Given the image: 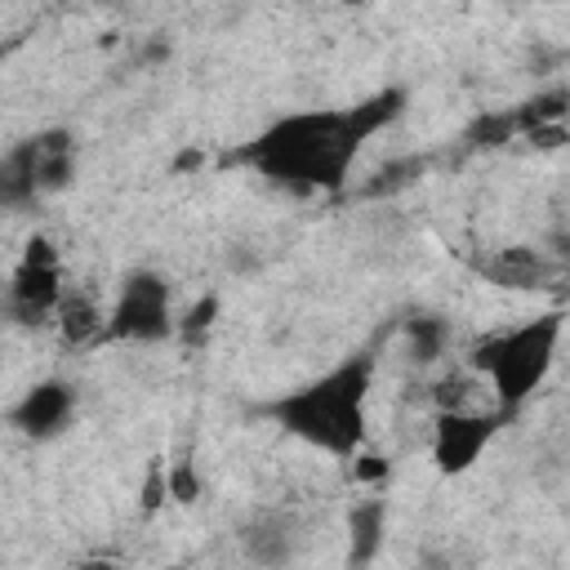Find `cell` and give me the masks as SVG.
I'll return each mask as SVG.
<instances>
[{
  "instance_id": "obj_1",
  "label": "cell",
  "mask_w": 570,
  "mask_h": 570,
  "mask_svg": "<svg viewBox=\"0 0 570 570\" xmlns=\"http://www.w3.org/2000/svg\"><path fill=\"white\" fill-rule=\"evenodd\" d=\"M401 102H405L401 89H383L356 107L281 116L249 147H240V160L272 183H285L298 191H334L347 183V169L361 156V147L387 120H396Z\"/></svg>"
},
{
  "instance_id": "obj_2",
  "label": "cell",
  "mask_w": 570,
  "mask_h": 570,
  "mask_svg": "<svg viewBox=\"0 0 570 570\" xmlns=\"http://www.w3.org/2000/svg\"><path fill=\"white\" fill-rule=\"evenodd\" d=\"M370 383H374V356L356 352V356H343L338 365H330L321 379L276 396L267 405V414L303 445L334 454V459H352L365 445Z\"/></svg>"
},
{
  "instance_id": "obj_3",
  "label": "cell",
  "mask_w": 570,
  "mask_h": 570,
  "mask_svg": "<svg viewBox=\"0 0 570 570\" xmlns=\"http://www.w3.org/2000/svg\"><path fill=\"white\" fill-rule=\"evenodd\" d=\"M557 343H561V312H548V316L521 321V325L476 343L468 356V370L481 374V383L499 401V410L512 414L548 379V370L557 361Z\"/></svg>"
},
{
  "instance_id": "obj_4",
  "label": "cell",
  "mask_w": 570,
  "mask_h": 570,
  "mask_svg": "<svg viewBox=\"0 0 570 570\" xmlns=\"http://www.w3.org/2000/svg\"><path fill=\"white\" fill-rule=\"evenodd\" d=\"M76 178V138L71 129H40L22 142H13L0 156V205L4 209H27Z\"/></svg>"
},
{
  "instance_id": "obj_5",
  "label": "cell",
  "mask_w": 570,
  "mask_h": 570,
  "mask_svg": "<svg viewBox=\"0 0 570 570\" xmlns=\"http://www.w3.org/2000/svg\"><path fill=\"white\" fill-rule=\"evenodd\" d=\"M62 294H67V276H62V258H58L53 240L31 236L9 285H4V316L13 325H27V330L53 325Z\"/></svg>"
},
{
  "instance_id": "obj_6",
  "label": "cell",
  "mask_w": 570,
  "mask_h": 570,
  "mask_svg": "<svg viewBox=\"0 0 570 570\" xmlns=\"http://www.w3.org/2000/svg\"><path fill=\"white\" fill-rule=\"evenodd\" d=\"M178 330L174 321V289L160 272H129L116 289L107 312V338L120 343H160Z\"/></svg>"
},
{
  "instance_id": "obj_7",
  "label": "cell",
  "mask_w": 570,
  "mask_h": 570,
  "mask_svg": "<svg viewBox=\"0 0 570 570\" xmlns=\"http://www.w3.org/2000/svg\"><path fill=\"white\" fill-rule=\"evenodd\" d=\"M503 410H436L432 414V463L441 476H463L490 450L503 428Z\"/></svg>"
},
{
  "instance_id": "obj_8",
  "label": "cell",
  "mask_w": 570,
  "mask_h": 570,
  "mask_svg": "<svg viewBox=\"0 0 570 570\" xmlns=\"http://www.w3.org/2000/svg\"><path fill=\"white\" fill-rule=\"evenodd\" d=\"M71 414H76V387L62 379H40L13 401L9 423L31 441H49L71 423Z\"/></svg>"
},
{
  "instance_id": "obj_9",
  "label": "cell",
  "mask_w": 570,
  "mask_h": 570,
  "mask_svg": "<svg viewBox=\"0 0 570 570\" xmlns=\"http://www.w3.org/2000/svg\"><path fill=\"white\" fill-rule=\"evenodd\" d=\"M476 272L503 289H548L561 281V258L534 245H503V249H490V258H481Z\"/></svg>"
},
{
  "instance_id": "obj_10",
  "label": "cell",
  "mask_w": 570,
  "mask_h": 570,
  "mask_svg": "<svg viewBox=\"0 0 570 570\" xmlns=\"http://www.w3.org/2000/svg\"><path fill=\"white\" fill-rule=\"evenodd\" d=\"M240 543H245V557H249L254 566L276 570V566H285V561L298 552L303 525H298L294 512H258V517L245 525Z\"/></svg>"
},
{
  "instance_id": "obj_11",
  "label": "cell",
  "mask_w": 570,
  "mask_h": 570,
  "mask_svg": "<svg viewBox=\"0 0 570 570\" xmlns=\"http://www.w3.org/2000/svg\"><path fill=\"white\" fill-rule=\"evenodd\" d=\"M53 325H58L62 343H71V347H85V343L107 338V312H102L89 294H80V289H71V285H67V294H62V303H58Z\"/></svg>"
},
{
  "instance_id": "obj_12",
  "label": "cell",
  "mask_w": 570,
  "mask_h": 570,
  "mask_svg": "<svg viewBox=\"0 0 570 570\" xmlns=\"http://www.w3.org/2000/svg\"><path fill=\"white\" fill-rule=\"evenodd\" d=\"M405 330H410V343H414V361H436L450 343V325L441 316H414Z\"/></svg>"
},
{
  "instance_id": "obj_13",
  "label": "cell",
  "mask_w": 570,
  "mask_h": 570,
  "mask_svg": "<svg viewBox=\"0 0 570 570\" xmlns=\"http://www.w3.org/2000/svg\"><path fill=\"white\" fill-rule=\"evenodd\" d=\"M561 102H566V94L557 89L552 98H543V102H534V107H548V116H552V120H561ZM517 120H521V125H534V129H539V120H543V111H521Z\"/></svg>"
},
{
  "instance_id": "obj_14",
  "label": "cell",
  "mask_w": 570,
  "mask_h": 570,
  "mask_svg": "<svg viewBox=\"0 0 570 570\" xmlns=\"http://www.w3.org/2000/svg\"><path fill=\"white\" fill-rule=\"evenodd\" d=\"M419 570H463V566L454 561V552H445V548H428V552L419 557Z\"/></svg>"
},
{
  "instance_id": "obj_15",
  "label": "cell",
  "mask_w": 570,
  "mask_h": 570,
  "mask_svg": "<svg viewBox=\"0 0 570 570\" xmlns=\"http://www.w3.org/2000/svg\"><path fill=\"white\" fill-rule=\"evenodd\" d=\"M80 570H116V561H102V557H94V561H85Z\"/></svg>"
},
{
  "instance_id": "obj_16",
  "label": "cell",
  "mask_w": 570,
  "mask_h": 570,
  "mask_svg": "<svg viewBox=\"0 0 570 570\" xmlns=\"http://www.w3.org/2000/svg\"><path fill=\"white\" fill-rule=\"evenodd\" d=\"M4 53H9V45H0V62H4Z\"/></svg>"
}]
</instances>
